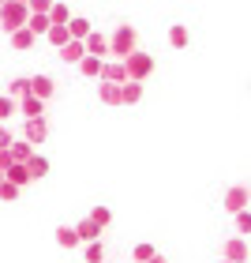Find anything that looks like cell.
<instances>
[{
	"label": "cell",
	"instance_id": "cell-1",
	"mask_svg": "<svg viewBox=\"0 0 251 263\" xmlns=\"http://www.w3.org/2000/svg\"><path fill=\"white\" fill-rule=\"evenodd\" d=\"M135 49H139V34H135V27L120 23V27L109 34V57H113V61H124V57L135 53Z\"/></svg>",
	"mask_w": 251,
	"mask_h": 263
},
{
	"label": "cell",
	"instance_id": "cell-2",
	"mask_svg": "<svg viewBox=\"0 0 251 263\" xmlns=\"http://www.w3.org/2000/svg\"><path fill=\"white\" fill-rule=\"evenodd\" d=\"M124 71H128V79H131V83H147V79L154 76V57H150V53H142V49L128 53V57H124Z\"/></svg>",
	"mask_w": 251,
	"mask_h": 263
},
{
	"label": "cell",
	"instance_id": "cell-3",
	"mask_svg": "<svg viewBox=\"0 0 251 263\" xmlns=\"http://www.w3.org/2000/svg\"><path fill=\"white\" fill-rule=\"evenodd\" d=\"M27 15H30L27 4H15V0H4V4H0V27H4L8 34L27 27Z\"/></svg>",
	"mask_w": 251,
	"mask_h": 263
},
{
	"label": "cell",
	"instance_id": "cell-4",
	"mask_svg": "<svg viewBox=\"0 0 251 263\" xmlns=\"http://www.w3.org/2000/svg\"><path fill=\"white\" fill-rule=\"evenodd\" d=\"M23 139H27L30 147L45 143V139H49V121H45V117H34V121H27V128H23Z\"/></svg>",
	"mask_w": 251,
	"mask_h": 263
},
{
	"label": "cell",
	"instance_id": "cell-5",
	"mask_svg": "<svg viewBox=\"0 0 251 263\" xmlns=\"http://www.w3.org/2000/svg\"><path fill=\"white\" fill-rule=\"evenodd\" d=\"M221 252H225V259H229V263H247V259H251V252H247V241H244V237H229Z\"/></svg>",
	"mask_w": 251,
	"mask_h": 263
},
{
	"label": "cell",
	"instance_id": "cell-6",
	"mask_svg": "<svg viewBox=\"0 0 251 263\" xmlns=\"http://www.w3.org/2000/svg\"><path fill=\"white\" fill-rule=\"evenodd\" d=\"M82 49H87L90 57H98V61H105V57H109V38L98 34V30H90L87 38H82Z\"/></svg>",
	"mask_w": 251,
	"mask_h": 263
},
{
	"label": "cell",
	"instance_id": "cell-7",
	"mask_svg": "<svg viewBox=\"0 0 251 263\" xmlns=\"http://www.w3.org/2000/svg\"><path fill=\"white\" fill-rule=\"evenodd\" d=\"M225 211L236 214V211H247V184H233L225 192Z\"/></svg>",
	"mask_w": 251,
	"mask_h": 263
},
{
	"label": "cell",
	"instance_id": "cell-8",
	"mask_svg": "<svg viewBox=\"0 0 251 263\" xmlns=\"http://www.w3.org/2000/svg\"><path fill=\"white\" fill-rule=\"evenodd\" d=\"M15 109L27 117V121H34V117H45V102H41V98H34V94H27V98H19V102H15Z\"/></svg>",
	"mask_w": 251,
	"mask_h": 263
},
{
	"label": "cell",
	"instance_id": "cell-9",
	"mask_svg": "<svg viewBox=\"0 0 251 263\" xmlns=\"http://www.w3.org/2000/svg\"><path fill=\"white\" fill-rule=\"evenodd\" d=\"M101 83H128V71H124V61H105L101 64Z\"/></svg>",
	"mask_w": 251,
	"mask_h": 263
},
{
	"label": "cell",
	"instance_id": "cell-10",
	"mask_svg": "<svg viewBox=\"0 0 251 263\" xmlns=\"http://www.w3.org/2000/svg\"><path fill=\"white\" fill-rule=\"evenodd\" d=\"M30 94H34V98H41V102H49L53 94H56V83L49 76H34L30 79Z\"/></svg>",
	"mask_w": 251,
	"mask_h": 263
},
{
	"label": "cell",
	"instance_id": "cell-11",
	"mask_svg": "<svg viewBox=\"0 0 251 263\" xmlns=\"http://www.w3.org/2000/svg\"><path fill=\"white\" fill-rule=\"evenodd\" d=\"M23 165H27V173H30V181H41V177H45V173H49V158H45V154H38V151H34V154H30V158H27V162H23Z\"/></svg>",
	"mask_w": 251,
	"mask_h": 263
},
{
	"label": "cell",
	"instance_id": "cell-12",
	"mask_svg": "<svg viewBox=\"0 0 251 263\" xmlns=\"http://www.w3.org/2000/svg\"><path fill=\"white\" fill-rule=\"evenodd\" d=\"M4 181H8V184H15V188H27V184H30L27 165H23V162H11L8 170H4Z\"/></svg>",
	"mask_w": 251,
	"mask_h": 263
},
{
	"label": "cell",
	"instance_id": "cell-13",
	"mask_svg": "<svg viewBox=\"0 0 251 263\" xmlns=\"http://www.w3.org/2000/svg\"><path fill=\"white\" fill-rule=\"evenodd\" d=\"M71 230H75V237H79V245H90V241H101V230H98V226H94L90 218H82L79 226H71Z\"/></svg>",
	"mask_w": 251,
	"mask_h": 263
},
{
	"label": "cell",
	"instance_id": "cell-14",
	"mask_svg": "<svg viewBox=\"0 0 251 263\" xmlns=\"http://www.w3.org/2000/svg\"><path fill=\"white\" fill-rule=\"evenodd\" d=\"M8 38H11V49H19V53H27V49H34V42H38V38H34V34H30L27 27H19V30H11V34H8Z\"/></svg>",
	"mask_w": 251,
	"mask_h": 263
},
{
	"label": "cell",
	"instance_id": "cell-15",
	"mask_svg": "<svg viewBox=\"0 0 251 263\" xmlns=\"http://www.w3.org/2000/svg\"><path fill=\"white\" fill-rule=\"evenodd\" d=\"M142 102V83H120V105H139Z\"/></svg>",
	"mask_w": 251,
	"mask_h": 263
},
{
	"label": "cell",
	"instance_id": "cell-16",
	"mask_svg": "<svg viewBox=\"0 0 251 263\" xmlns=\"http://www.w3.org/2000/svg\"><path fill=\"white\" fill-rule=\"evenodd\" d=\"M90 30H94V23H90V19H75V15L68 19V38H71V42H82Z\"/></svg>",
	"mask_w": 251,
	"mask_h": 263
},
{
	"label": "cell",
	"instance_id": "cell-17",
	"mask_svg": "<svg viewBox=\"0 0 251 263\" xmlns=\"http://www.w3.org/2000/svg\"><path fill=\"white\" fill-rule=\"evenodd\" d=\"M98 98H101V105H120V83H101L98 79Z\"/></svg>",
	"mask_w": 251,
	"mask_h": 263
},
{
	"label": "cell",
	"instance_id": "cell-18",
	"mask_svg": "<svg viewBox=\"0 0 251 263\" xmlns=\"http://www.w3.org/2000/svg\"><path fill=\"white\" fill-rule=\"evenodd\" d=\"M82 57H87L82 42H64V45H60V61H64V64H79Z\"/></svg>",
	"mask_w": 251,
	"mask_h": 263
},
{
	"label": "cell",
	"instance_id": "cell-19",
	"mask_svg": "<svg viewBox=\"0 0 251 263\" xmlns=\"http://www.w3.org/2000/svg\"><path fill=\"white\" fill-rule=\"evenodd\" d=\"M187 42H191L187 27H184V23H173V27H169V45H173V49H187Z\"/></svg>",
	"mask_w": 251,
	"mask_h": 263
},
{
	"label": "cell",
	"instance_id": "cell-20",
	"mask_svg": "<svg viewBox=\"0 0 251 263\" xmlns=\"http://www.w3.org/2000/svg\"><path fill=\"white\" fill-rule=\"evenodd\" d=\"M56 245H60L64 252H75V248H79V237H75V230H71V226H60V230H56Z\"/></svg>",
	"mask_w": 251,
	"mask_h": 263
},
{
	"label": "cell",
	"instance_id": "cell-21",
	"mask_svg": "<svg viewBox=\"0 0 251 263\" xmlns=\"http://www.w3.org/2000/svg\"><path fill=\"white\" fill-rule=\"evenodd\" d=\"M45 38H49V45H56V49H60L64 42H71V38H68V23H49Z\"/></svg>",
	"mask_w": 251,
	"mask_h": 263
},
{
	"label": "cell",
	"instance_id": "cell-22",
	"mask_svg": "<svg viewBox=\"0 0 251 263\" xmlns=\"http://www.w3.org/2000/svg\"><path fill=\"white\" fill-rule=\"evenodd\" d=\"M101 64H105V61H98V57H90V53H87V57H82V61H79L75 68H79L87 79H98V76H101Z\"/></svg>",
	"mask_w": 251,
	"mask_h": 263
},
{
	"label": "cell",
	"instance_id": "cell-23",
	"mask_svg": "<svg viewBox=\"0 0 251 263\" xmlns=\"http://www.w3.org/2000/svg\"><path fill=\"white\" fill-rule=\"evenodd\" d=\"M82 248V263H101L105 259V245L101 241H90V245H79Z\"/></svg>",
	"mask_w": 251,
	"mask_h": 263
},
{
	"label": "cell",
	"instance_id": "cell-24",
	"mask_svg": "<svg viewBox=\"0 0 251 263\" xmlns=\"http://www.w3.org/2000/svg\"><path fill=\"white\" fill-rule=\"evenodd\" d=\"M87 218H90L94 226H98V230H105V226H109V222H113V211H109V207H105V203H94V211L87 214Z\"/></svg>",
	"mask_w": 251,
	"mask_h": 263
},
{
	"label": "cell",
	"instance_id": "cell-25",
	"mask_svg": "<svg viewBox=\"0 0 251 263\" xmlns=\"http://www.w3.org/2000/svg\"><path fill=\"white\" fill-rule=\"evenodd\" d=\"M8 154H11V162H27L30 154H34V147L27 139H11V147H8Z\"/></svg>",
	"mask_w": 251,
	"mask_h": 263
},
{
	"label": "cell",
	"instance_id": "cell-26",
	"mask_svg": "<svg viewBox=\"0 0 251 263\" xmlns=\"http://www.w3.org/2000/svg\"><path fill=\"white\" fill-rule=\"evenodd\" d=\"M49 15V23H68L71 19V11H68V4H60V0H53V8L45 11Z\"/></svg>",
	"mask_w": 251,
	"mask_h": 263
},
{
	"label": "cell",
	"instance_id": "cell-27",
	"mask_svg": "<svg viewBox=\"0 0 251 263\" xmlns=\"http://www.w3.org/2000/svg\"><path fill=\"white\" fill-rule=\"evenodd\" d=\"M27 94H30V79H15V83H11V87H8V98H27Z\"/></svg>",
	"mask_w": 251,
	"mask_h": 263
},
{
	"label": "cell",
	"instance_id": "cell-28",
	"mask_svg": "<svg viewBox=\"0 0 251 263\" xmlns=\"http://www.w3.org/2000/svg\"><path fill=\"white\" fill-rule=\"evenodd\" d=\"M23 196V188H15V184H8V181H0V203H15Z\"/></svg>",
	"mask_w": 251,
	"mask_h": 263
},
{
	"label": "cell",
	"instance_id": "cell-29",
	"mask_svg": "<svg viewBox=\"0 0 251 263\" xmlns=\"http://www.w3.org/2000/svg\"><path fill=\"white\" fill-rule=\"evenodd\" d=\"M233 218H236V233H240L244 241H247V233H251V214H247V211H236Z\"/></svg>",
	"mask_w": 251,
	"mask_h": 263
},
{
	"label": "cell",
	"instance_id": "cell-30",
	"mask_svg": "<svg viewBox=\"0 0 251 263\" xmlns=\"http://www.w3.org/2000/svg\"><path fill=\"white\" fill-rule=\"evenodd\" d=\"M19 109H15V98H8V94H0V124L8 121V117H15Z\"/></svg>",
	"mask_w": 251,
	"mask_h": 263
},
{
	"label": "cell",
	"instance_id": "cell-31",
	"mask_svg": "<svg viewBox=\"0 0 251 263\" xmlns=\"http://www.w3.org/2000/svg\"><path fill=\"white\" fill-rule=\"evenodd\" d=\"M154 256V245H147V241H142V245H135V248H131V259H135V263H147Z\"/></svg>",
	"mask_w": 251,
	"mask_h": 263
},
{
	"label": "cell",
	"instance_id": "cell-32",
	"mask_svg": "<svg viewBox=\"0 0 251 263\" xmlns=\"http://www.w3.org/2000/svg\"><path fill=\"white\" fill-rule=\"evenodd\" d=\"M27 8H30V11H41V15H45V11L53 8V0H27Z\"/></svg>",
	"mask_w": 251,
	"mask_h": 263
},
{
	"label": "cell",
	"instance_id": "cell-33",
	"mask_svg": "<svg viewBox=\"0 0 251 263\" xmlns=\"http://www.w3.org/2000/svg\"><path fill=\"white\" fill-rule=\"evenodd\" d=\"M11 139H15V136H11L4 124H0V151H8V147H11Z\"/></svg>",
	"mask_w": 251,
	"mask_h": 263
},
{
	"label": "cell",
	"instance_id": "cell-34",
	"mask_svg": "<svg viewBox=\"0 0 251 263\" xmlns=\"http://www.w3.org/2000/svg\"><path fill=\"white\" fill-rule=\"evenodd\" d=\"M8 165H11V154H8V151H0V173H4Z\"/></svg>",
	"mask_w": 251,
	"mask_h": 263
},
{
	"label": "cell",
	"instance_id": "cell-35",
	"mask_svg": "<svg viewBox=\"0 0 251 263\" xmlns=\"http://www.w3.org/2000/svg\"><path fill=\"white\" fill-rule=\"evenodd\" d=\"M147 263H169V259H165V256H161V252H154V256H150V259H147Z\"/></svg>",
	"mask_w": 251,
	"mask_h": 263
},
{
	"label": "cell",
	"instance_id": "cell-36",
	"mask_svg": "<svg viewBox=\"0 0 251 263\" xmlns=\"http://www.w3.org/2000/svg\"><path fill=\"white\" fill-rule=\"evenodd\" d=\"M15 4H27V0H15Z\"/></svg>",
	"mask_w": 251,
	"mask_h": 263
},
{
	"label": "cell",
	"instance_id": "cell-37",
	"mask_svg": "<svg viewBox=\"0 0 251 263\" xmlns=\"http://www.w3.org/2000/svg\"><path fill=\"white\" fill-rule=\"evenodd\" d=\"M0 181H4V173H0Z\"/></svg>",
	"mask_w": 251,
	"mask_h": 263
},
{
	"label": "cell",
	"instance_id": "cell-38",
	"mask_svg": "<svg viewBox=\"0 0 251 263\" xmlns=\"http://www.w3.org/2000/svg\"><path fill=\"white\" fill-rule=\"evenodd\" d=\"M221 263H229V259H221Z\"/></svg>",
	"mask_w": 251,
	"mask_h": 263
},
{
	"label": "cell",
	"instance_id": "cell-39",
	"mask_svg": "<svg viewBox=\"0 0 251 263\" xmlns=\"http://www.w3.org/2000/svg\"><path fill=\"white\" fill-rule=\"evenodd\" d=\"M0 4H4V0H0Z\"/></svg>",
	"mask_w": 251,
	"mask_h": 263
}]
</instances>
